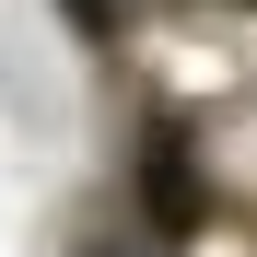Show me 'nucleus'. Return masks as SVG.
Returning <instances> with one entry per match:
<instances>
[{
  "mask_svg": "<svg viewBox=\"0 0 257 257\" xmlns=\"http://www.w3.org/2000/svg\"><path fill=\"white\" fill-rule=\"evenodd\" d=\"M70 24H82V35L105 47V35H117V0H70Z\"/></svg>",
  "mask_w": 257,
  "mask_h": 257,
  "instance_id": "2",
  "label": "nucleus"
},
{
  "mask_svg": "<svg viewBox=\"0 0 257 257\" xmlns=\"http://www.w3.org/2000/svg\"><path fill=\"white\" fill-rule=\"evenodd\" d=\"M141 210H152V234H164V245H176V234H199V210H210L176 117H152V141H141Z\"/></svg>",
  "mask_w": 257,
  "mask_h": 257,
  "instance_id": "1",
  "label": "nucleus"
},
{
  "mask_svg": "<svg viewBox=\"0 0 257 257\" xmlns=\"http://www.w3.org/2000/svg\"><path fill=\"white\" fill-rule=\"evenodd\" d=\"M105 257H164V245H105Z\"/></svg>",
  "mask_w": 257,
  "mask_h": 257,
  "instance_id": "3",
  "label": "nucleus"
}]
</instances>
